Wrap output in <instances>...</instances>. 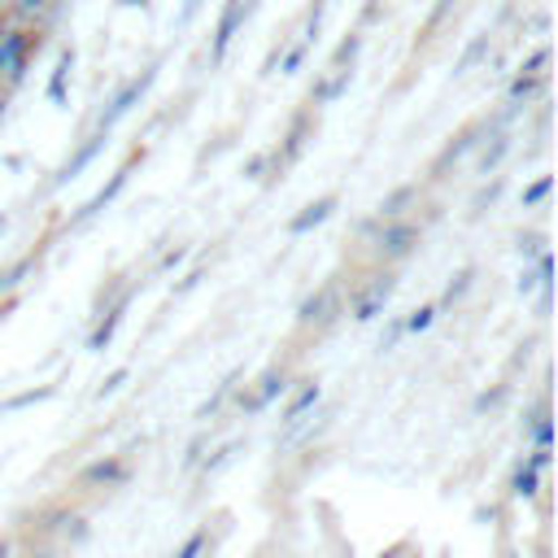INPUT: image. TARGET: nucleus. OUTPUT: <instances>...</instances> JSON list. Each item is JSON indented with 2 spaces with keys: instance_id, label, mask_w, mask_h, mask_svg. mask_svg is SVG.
<instances>
[{
  "instance_id": "obj_1",
  "label": "nucleus",
  "mask_w": 558,
  "mask_h": 558,
  "mask_svg": "<svg viewBox=\"0 0 558 558\" xmlns=\"http://www.w3.org/2000/svg\"><path fill=\"white\" fill-rule=\"evenodd\" d=\"M35 52H39V31H31V26L4 31V35H0V87L22 83Z\"/></svg>"
},
{
  "instance_id": "obj_2",
  "label": "nucleus",
  "mask_w": 558,
  "mask_h": 558,
  "mask_svg": "<svg viewBox=\"0 0 558 558\" xmlns=\"http://www.w3.org/2000/svg\"><path fill=\"white\" fill-rule=\"evenodd\" d=\"M414 244H418V227H414V222H405V218H384V231H379V240H375V248H379L384 262L410 257Z\"/></svg>"
},
{
  "instance_id": "obj_3",
  "label": "nucleus",
  "mask_w": 558,
  "mask_h": 558,
  "mask_svg": "<svg viewBox=\"0 0 558 558\" xmlns=\"http://www.w3.org/2000/svg\"><path fill=\"white\" fill-rule=\"evenodd\" d=\"M392 288H397V279H392L388 270H384V275H371V279H366V288H357V292H353V318H357V323H371V318L388 305Z\"/></svg>"
},
{
  "instance_id": "obj_4",
  "label": "nucleus",
  "mask_w": 558,
  "mask_h": 558,
  "mask_svg": "<svg viewBox=\"0 0 558 558\" xmlns=\"http://www.w3.org/2000/svg\"><path fill=\"white\" fill-rule=\"evenodd\" d=\"M310 135H314V113L305 109V113H296V118H292V126H288V135H283V148H279V153H270L275 174H279V170H288V166H292V161L305 153Z\"/></svg>"
},
{
  "instance_id": "obj_5",
  "label": "nucleus",
  "mask_w": 558,
  "mask_h": 558,
  "mask_svg": "<svg viewBox=\"0 0 558 558\" xmlns=\"http://www.w3.org/2000/svg\"><path fill=\"white\" fill-rule=\"evenodd\" d=\"M248 0H227L222 4V17H218V26H214V44H209V61H222L227 57V44L235 39V31H240V22L248 17Z\"/></svg>"
},
{
  "instance_id": "obj_6",
  "label": "nucleus",
  "mask_w": 558,
  "mask_h": 558,
  "mask_svg": "<svg viewBox=\"0 0 558 558\" xmlns=\"http://www.w3.org/2000/svg\"><path fill=\"white\" fill-rule=\"evenodd\" d=\"M153 78H157V70H153V65H148V70H144L140 78H131V83H126V87H122V92H118V96L109 100V109L100 113V131H109V126H113L118 118H126V113L135 109V100H140V96L148 92V83H153Z\"/></svg>"
},
{
  "instance_id": "obj_7",
  "label": "nucleus",
  "mask_w": 558,
  "mask_h": 558,
  "mask_svg": "<svg viewBox=\"0 0 558 558\" xmlns=\"http://www.w3.org/2000/svg\"><path fill=\"white\" fill-rule=\"evenodd\" d=\"M336 305H340V292H336V283H323L314 296H305V301H301V310H296V323H301V327H323V323H331Z\"/></svg>"
},
{
  "instance_id": "obj_8",
  "label": "nucleus",
  "mask_w": 558,
  "mask_h": 558,
  "mask_svg": "<svg viewBox=\"0 0 558 558\" xmlns=\"http://www.w3.org/2000/svg\"><path fill=\"white\" fill-rule=\"evenodd\" d=\"M140 157H144V153H135V157H131V161H126L122 170H113V179H109V183H105V187H100V192H96V196H92V201H87V205H83V209H78V214H74L70 222H87L92 214H100V209H105V205H109V201H113V196H118V192L126 187V179H131V166H135Z\"/></svg>"
},
{
  "instance_id": "obj_9",
  "label": "nucleus",
  "mask_w": 558,
  "mask_h": 558,
  "mask_svg": "<svg viewBox=\"0 0 558 558\" xmlns=\"http://www.w3.org/2000/svg\"><path fill=\"white\" fill-rule=\"evenodd\" d=\"M283 388H288V379H283V371H275V366H270V371H266V375L257 379V388H253L248 397H240V405H244V414H257V410H266V405H270V401H275V397L283 392Z\"/></svg>"
},
{
  "instance_id": "obj_10",
  "label": "nucleus",
  "mask_w": 558,
  "mask_h": 558,
  "mask_svg": "<svg viewBox=\"0 0 558 558\" xmlns=\"http://www.w3.org/2000/svg\"><path fill=\"white\" fill-rule=\"evenodd\" d=\"M349 83H353V65H327L323 83H314V92H310V105H327V100L344 96Z\"/></svg>"
},
{
  "instance_id": "obj_11",
  "label": "nucleus",
  "mask_w": 558,
  "mask_h": 558,
  "mask_svg": "<svg viewBox=\"0 0 558 558\" xmlns=\"http://www.w3.org/2000/svg\"><path fill=\"white\" fill-rule=\"evenodd\" d=\"M331 209H336V196H318V201H310V205L288 222V231H292V235H305V231H314L318 222H327Z\"/></svg>"
},
{
  "instance_id": "obj_12",
  "label": "nucleus",
  "mask_w": 558,
  "mask_h": 558,
  "mask_svg": "<svg viewBox=\"0 0 558 558\" xmlns=\"http://www.w3.org/2000/svg\"><path fill=\"white\" fill-rule=\"evenodd\" d=\"M131 471H126V462L122 458H100V462H92V466H83V484H122Z\"/></svg>"
},
{
  "instance_id": "obj_13",
  "label": "nucleus",
  "mask_w": 558,
  "mask_h": 558,
  "mask_svg": "<svg viewBox=\"0 0 558 558\" xmlns=\"http://www.w3.org/2000/svg\"><path fill=\"white\" fill-rule=\"evenodd\" d=\"M126 305H131V296H122L118 305H109V314H105V318L96 323V331L87 336V349H96V353H100V349H105V344L113 340V331H118V323H122V314H126Z\"/></svg>"
},
{
  "instance_id": "obj_14",
  "label": "nucleus",
  "mask_w": 558,
  "mask_h": 558,
  "mask_svg": "<svg viewBox=\"0 0 558 558\" xmlns=\"http://www.w3.org/2000/svg\"><path fill=\"white\" fill-rule=\"evenodd\" d=\"M105 140H109V131H96V135H92V140H87V144H83V148H78V153H74V157L61 166V174H57L52 183H65V179H74V174H78V170H83V166H87V161H92V157L105 148Z\"/></svg>"
},
{
  "instance_id": "obj_15",
  "label": "nucleus",
  "mask_w": 558,
  "mask_h": 558,
  "mask_svg": "<svg viewBox=\"0 0 558 558\" xmlns=\"http://www.w3.org/2000/svg\"><path fill=\"white\" fill-rule=\"evenodd\" d=\"M314 405H318V384L310 379V384H301V388H296V392L288 397V405H283V414H279V418H283V423H292V418L310 414Z\"/></svg>"
},
{
  "instance_id": "obj_16",
  "label": "nucleus",
  "mask_w": 558,
  "mask_h": 558,
  "mask_svg": "<svg viewBox=\"0 0 558 558\" xmlns=\"http://www.w3.org/2000/svg\"><path fill=\"white\" fill-rule=\"evenodd\" d=\"M70 70H74V52L65 48V52L57 57L52 78H48V100H52V105H65V83H70Z\"/></svg>"
},
{
  "instance_id": "obj_17",
  "label": "nucleus",
  "mask_w": 558,
  "mask_h": 558,
  "mask_svg": "<svg viewBox=\"0 0 558 558\" xmlns=\"http://www.w3.org/2000/svg\"><path fill=\"white\" fill-rule=\"evenodd\" d=\"M541 87H545V78H536V74H514L510 87H506V105H527Z\"/></svg>"
},
{
  "instance_id": "obj_18",
  "label": "nucleus",
  "mask_w": 558,
  "mask_h": 558,
  "mask_svg": "<svg viewBox=\"0 0 558 558\" xmlns=\"http://www.w3.org/2000/svg\"><path fill=\"white\" fill-rule=\"evenodd\" d=\"M506 153H510V135H493V144L480 153V174H493Z\"/></svg>"
},
{
  "instance_id": "obj_19",
  "label": "nucleus",
  "mask_w": 558,
  "mask_h": 558,
  "mask_svg": "<svg viewBox=\"0 0 558 558\" xmlns=\"http://www.w3.org/2000/svg\"><path fill=\"white\" fill-rule=\"evenodd\" d=\"M510 488H514V497H536V488H541V471L523 462V466L514 471V480H510Z\"/></svg>"
},
{
  "instance_id": "obj_20",
  "label": "nucleus",
  "mask_w": 558,
  "mask_h": 558,
  "mask_svg": "<svg viewBox=\"0 0 558 558\" xmlns=\"http://www.w3.org/2000/svg\"><path fill=\"white\" fill-rule=\"evenodd\" d=\"M414 201V183H405V187H397L392 196H384V205H379V218H401V209Z\"/></svg>"
},
{
  "instance_id": "obj_21",
  "label": "nucleus",
  "mask_w": 558,
  "mask_h": 558,
  "mask_svg": "<svg viewBox=\"0 0 558 558\" xmlns=\"http://www.w3.org/2000/svg\"><path fill=\"white\" fill-rule=\"evenodd\" d=\"M235 379H240V371H231V375H227V379L218 384V392H214V397H209V401L201 405V418H214V414L222 410V401L231 397V388H235Z\"/></svg>"
},
{
  "instance_id": "obj_22",
  "label": "nucleus",
  "mask_w": 558,
  "mask_h": 558,
  "mask_svg": "<svg viewBox=\"0 0 558 558\" xmlns=\"http://www.w3.org/2000/svg\"><path fill=\"white\" fill-rule=\"evenodd\" d=\"M357 52H362V35L353 31L349 39H340V48L331 52V61H327V65H353V61H357Z\"/></svg>"
},
{
  "instance_id": "obj_23",
  "label": "nucleus",
  "mask_w": 558,
  "mask_h": 558,
  "mask_svg": "<svg viewBox=\"0 0 558 558\" xmlns=\"http://www.w3.org/2000/svg\"><path fill=\"white\" fill-rule=\"evenodd\" d=\"M471 279H475V270H471V266H466V270H458V275H453V283H449V288H445V296H440V310H449L453 301H462V292L471 288Z\"/></svg>"
},
{
  "instance_id": "obj_24",
  "label": "nucleus",
  "mask_w": 558,
  "mask_h": 558,
  "mask_svg": "<svg viewBox=\"0 0 558 558\" xmlns=\"http://www.w3.org/2000/svg\"><path fill=\"white\" fill-rule=\"evenodd\" d=\"M471 144H475V131H466V135H458V144H449V148H445V153H440V157H436V166H432V170H436V174H440V170H445V166H449V161H458V157H462V153H466V148H471Z\"/></svg>"
},
{
  "instance_id": "obj_25",
  "label": "nucleus",
  "mask_w": 558,
  "mask_h": 558,
  "mask_svg": "<svg viewBox=\"0 0 558 558\" xmlns=\"http://www.w3.org/2000/svg\"><path fill=\"white\" fill-rule=\"evenodd\" d=\"M549 192H554V179H549V174H541V179H536L532 187H523V209H532V205H541V201H545Z\"/></svg>"
},
{
  "instance_id": "obj_26",
  "label": "nucleus",
  "mask_w": 558,
  "mask_h": 558,
  "mask_svg": "<svg viewBox=\"0 0 558 558\" xmlns=\"http://www.w3.org/2000/svg\"><path fill=\"white\" fill-rule=\"evenodd\" d=\"M205 541H209V532L201 527V532H192V536H187L170 558H201V554H205Z\"/></svg>"
},
{
  "instance_id": "obj_27",
  "label": "nucleus",
  "mask_w": 558,
  "mask_h": 558,
  "mask_svg": "<svg viewBox=\"0 0 558 558\" xmlns=\"http://www.w3.org/2000/svg\"><path fill=\"white\" fill-rule=\"evenodd\" d=\"M480 57H488V35H480V39H475V44L462 52V61H458V74H466V70H471Z\"/></svg>"
},
{
  "instance_id": "obj_28",
  "label": "nucleus",
  "mask_w": 558,
  "mask_h": 558,
  "mask_svg": "<svg viewBox=\"0 0 558 558\" xmlns=\"http://www.w3.org/2000/svg\"><path fill=\"white\" fill-rule=\"evenodd\" d=\"M545 65H549V48L541 44V48H536V52H532V57L519 65V74H536V78H545Z\"/></svg>"
},
{
  "instance_id": "obj_29",
  "label": "nucleus",
  "mask_w": 558,
  "mask_h": 558,
  "mask_svg": "<svg viewBox=\"0 0 558 558\" xmlns=\"http://www.w3.org/2000/svg\"><path fill=\"white\" fill-rule=\"evenodd\" d=\"M432 318H436V305H423V310H414V314H410V318H405L401 327L418 336V331H427V327H432Z\"/></svg>"
},
{
  "instance_id": "obj_30",
  "label": "nucleus",
  "mask_w": 558,
  "mask_h": 558,
  "mask_svg": "<svg viewBox=\"0 0 558 558\" xmlns=\"http://www.w3.org/2000/svg\"><path fill=\"white\" fill-rule=\"evenodd\" d=\"M532 440H536V445H554V423H549L545 410L532 418Z\"/></svg>"
},
{
  "instance_id": "obj_31",
  "label": "nucleus",
  "mask_w": 558,
  "mask_h": 558,
  "mask_svg": "<svg viewBox=\"0 0 558 558\" xmlns=\"http://www.w3.org/2000/svg\"><path fill=\"white\" fill-rule=\"evenodd\" d=\"M235 453H240V440H227V445H222V449H218V453H214V458L205 462V475H214L218 466H227V462H231Z\"/></svg>"
},
{
  "instance_id": "obj_32",
  "label": "nucleus",
  "mask_w": 558,
  "mask_h": 558,
  "mask_svg": "<svg viewBox=\"0 0 558 558\" xmlns=\"http://www.w3.org/2000/svg\"><path fill=\"white\" fill-rule=\"evenodd\" d=\"M26 270H31V257H22L17 266L0 270V292H4V288H13V283H22V275H26Z\"/></svg>"
},
{
  "instance_id": "obj_33",
  "label": "nucleus",
  "mask_w": 558,
  "mask_h": 558,
  "mask_svg": "<svg viewBox=\"0 0 558 558\" xmlns=\"http://www.w3.org/2000/svg\"><path fill=\"white\" fill-rule=\"evenodd\" d=\"M305 48H310V44H292V48L283 52V74H292V70H301V61H305Z\"/></svg>"
},
{
  "instance_id": "obj_34",
  "label": "nucleus",
  "mask_w": 558,
  "mask_h": 558,
  "mask_svg": "<svg viewBox=\"0 0 558 558\" xmlns=\"http://www.w3.org/2000/svg\"><path fill=\"white\" fill-rule=\"evenodd\" d=\"M266 166H270V157H266V153H257V157H248L244 174H248V179H262V170H266Z\"/></svg>"
},
{
  "instance_id": "obj_35",
  "label": "nucleus",
  "mask_w": 558,
  "mask_h": 558,
  "mask_svg": "<svg viewBox=\"0 0 558 558\" xmlns=\"http://www.w3.org/2000/svg\"><path fill=\"white\" fill-rule=\"evenodd\" d=\"M122 384H126V366H122V371H113V375H109V379L100 384V397H109V392H118Z\"/></svg>"
},
{
  "instance_id": "obj_36",
  "label": "nucleus",
  "mask_w": 558,
  "mask_h": 558,
  "mask_svg": "<svg viewBox=\"0 0 558 558\" xmlns=\"http://www.w3.org/2000/svg\"><path fill=\"white\" fill-rule=\"evenodd\" d=\"M196 9H201V0H183V9H179V17H174V26L183 31V26H187V22L196 17Z\"/></svg>"
},
{
  "instance_id": "obj_37",
  "label": "nucleus",
  "mask_w": 558,
  "mask_h": 558,
  "mask_svg": "<svg viewBox=\"0 0 558 558\" xmlns=\"http://www.w3.org/2000/svg\"><path fill=\"white\" fill-rule=\"evenodd\" d=\"M527 466H536V471H545V466H549V445H536V453L527 458Z\"/></svg>"
},
{
  "instance_id": "obj_38",
  "label": "nucleus",
  "mask_w": 558,
  "mask_h": 558,
  "mask_svg": "<svg viewBox=\"0 0 558 558\" xmlns=\"http://www.w3.org/2000/svg\"><path fill=\"white\" fill-rule=\"evenodd\" d=\"M519 253H523V257H536V253H541V235H527V240H519Z\"/></svg>"
},
{
  "instance_id": "obj_39",
  "label": "nucleus",
  "mask_w": 558,
  "mask_h": 558,
  "mask_svg": "<svg viewBox=\"0 0 558 558\" xmlns=\"http://www.w3.org/2000/svg\"><path fill=\"white\" fill-rule=\"evenodd\" d=\"M401 331H405V327H401V323H392V327L384 331V340H379V349H392V344L401 340Z\"/></svg>"
},
{
  "instance_id": "obj_40",
  "label": "nucleus",
  "mask_w": 558,
  "mask_h": 558,
  "mask_svg": "<svg viewBox=\"0 0 558 558\" xmlns=\"http://www.w3.org/2000/svg\"><path fill=\"white\" fill-rule=\"evenodd\" d=\"M501 397H506V388H493V392H484V397L475 401V410H488V405H497Z\"/></svg>"
},
{
  "instance_id": "obj_41",
  "label": "nucleus",
  "mask_w": 558,
  "mask_h": 558,
  "mask_svg": "<svg viewBox=\"0 0 558 558\" xmlns=\"http://www.w3.org/2000/svg\"><path fill=\"white\" fill-rule=\"evenodd\" d=\"M497 192H501V183H488V187H484V192L475 196V209H484V205H488V201H493Z\"/></svg>"
},
{
  "instance_id": "obj_42",
  "label": "nucleus",
  "mask_w": 558,
  "mask_h": 558,
  "mask_svg": "<svg viewBox=\"0 0 558 558\" xmlns=\"http://www.w3.org/2000/svg\"><path fill=\"white\" fill-rule=\"evenodd\" d=\"M183 257H187V248H170V253L161 257V270H170V266H174V262H183Z\"/></svg>"
},
{
  "instance_id": "obj_43",
  "label": "nucleus",
  "mask_w": 558,
  "mask_h": 558,
  "mask_svg": "<svg viewBox=\"0 0 558 558\" xmlns=\"http://www.w3.org/2000/svg\"><path fill=\"white\" fill-rule=\"evenodd\" d=\"M532 288H536V270H523V275H519V292H523V296H527V292H532Z\"/></svg>"
},
{
  "instance_id": "obj_44",
  "label": "nucleus",
  "mask_w": 558,
  "mask_h": 558,
  "mask_svg": "<svg viewBox=\"0 0 558 558\" xmlns=\"http://www.w3.org/2000/svg\"><path fill=\"white\" fill-rule=\"evenodd\" d=\"M4 105H9V87H0V118H4Z\"/></svg>"
},
{
  "instance_id": "obj_45",
  "label": "nucleus",
  "mask_w": 558,
  "mask_h": 558,
  "mask_svg": "<svg viewBox=\"0 0 558 558\" xmlns=\"http://www.w3.org/2000/svg\"><path fill=\"white\" fill-rule=\"evenodd\" d=\"M4 227H9V218H4V214H0V235H4Z\"/></svg>"
},
{
  "instance_id": "obj_46",
  "label": "nucleus",
  "mask_w": 558,
  "mask_h": 558,
  "mask_svg": "<svg viewBox=\"0 0 558 558\" xmlns=\"http://www.w3.org/2000/svg\"><path fill=\"white\" fill-rule=\"evenodd\" d=\"M4 31H9V26H4V9H0V35H4Z\"/></svg>"
},
{
  "instance_id": "obj_47",
  "label": "nucleus",
  "mask_w": 558,
  "mask_h": 558,
  "mask_svg": "<svg viewBox=\"0 0 558 558\" xmlns=\"http://www.w3.org/2000/svg\"><path fill=\"white\" fill-rule=\"evenodd\" d=\"M506 558H510V554H506Z\"/></svg>"
}]
</instances>
